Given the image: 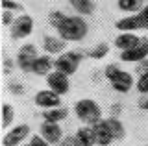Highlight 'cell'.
I'll return each mask as SVG.
<instances>
[{
    "label": "cell",
    "instance_id": "1",
    "mask_svg": "<svg viewBox=\"0 0 148 146\" xmlns=\"http://www.w3.org/2000/svg\"><path fill=\"white\" fill-rule=\"evenodd\" d=\"M56 31L67 43H78V41L85 39L87 31H89V26H87L85 19H82V15H72V17L67 15V19L61 22V26Z\"/></svg>",
    "mask_w": 148,
    "mask_h": 146
},
{
    "label": "cell",
    "instance_id": "2",
    "mask_svg": "<svg viewBox=\"0 0 148 146\" xmlns=\"http://www.w3.org/2000/svg\"><path fill=\"white\" fill-rule=\"evenodd\" d=\"M104 74H106V78H108L109 85L117 91V93H130V91H132V87H133V76L130 74L128 70H122L119 65L111 63V65L106 67Z\"/></svg>",
    "mask_w": 148,
    "mask_h": 146
},
{
    "label": "cell",
    "instance_id": "3",
    "mask_svg": "<svg viewBox=\"0 0 148 146\" xmlns=\"http://www.w3.org/2000/svg\"><path fill=\"white\" fill-rule=\"evenodd\" d=\"M74 113L82 122L89 126H95L102 120V107L98 106V102L92 98H82L74 104Z\"/></svg>",
    "mask_w": 148,
    "mask_h": 146
},
{
    "label": "cell",
    "instance_id": "4",
    "mask_svg": "<svg viewBox=\"0 0 148 146\" xmlns=\"http://www.w3.org/2000/svg\"><path fill=\"white\" fill-rule=\"evenodd\" d=\"M82 61V54L80 52H67V54H59L58 59H54V68L67 76H72L78 70Z\"/></svg>",
    "mask_w": 148,
    "mask_h": 146
},
{
    "label": "cell",
    "instance_id": "5",
    "mask_svg": "<svg viewBox=\"0 0 148 146\" xmlns=\"http://www.w3.org/2000/svg\"><path fill=\"white\" fill-rule=\"evenodd\" d=\"M39 57L37 56V46L35 44H22L17 52V67L21 68L22 72H32V65L34 61Z\"/></svg>",
    "mask_w": 148,
    "mask_h": 146
},
{
    "label": "cell",
    "instance_id": "6",
    "mask_svg": "<svg viewBox=\"0 0 148 146\" xmlns=\"http://www.w3.org/2000/svg\"><path fill=\"white\" fill-rule=\"evenodd\" d=\"M32 31H34V17L28 15V13L18 15L15 22L11 24V37L13 39H24Z\"/></svg>",
    "mask_w": 148,
    "mask_h": 146
},
{
    "label": "cell",
    "instance_id": "7",
    "mask_svg": "<svg viewBox=\"0 0 148 146\" xmlns=\"http://www.w3.org/2000/svg\"><path fill=\"white\" fill-rule=\"evenodd\" d=\"M46 83H48V89H52L54 93L61 94V96L71 91V81H69V76L63 74V72H59V70H56V68L50 72L48 76H46Z\"/></svg>",
    "mask_w": 148,
    "mask_h": 146
},
{
    "label": "cell",
    "instance_id": "8",
    "mask_svg": "<svg viewBox=\"0 0 148 146\" xmlns=\"http://www.w3.org/2000/svg\"><path fill=\"white\" fill-rule=\"evenodd\" d=\"M28 137H30V126L18 124L4 135V146H21Z\"/></svg>",
    "mask_w": 148,
    "mask_h": 146
},
{
    "label": "cell",
    "instance_id": "9",
    "mask_svg": "<svg viewBox=\"0 0 148 146\" xmlns=\"http://www.w3.org/2000/svg\"><path fill=\"white\" fill-rule=\"evenodd\" d=\"M34 102H35V106H39L43 109L59 107L61 106V94L54 93L52 89H43V91H39V93H35Z\"/></svg>",
    "mask_w": 148,
    "mask_h": 146
},
{
    "label": "cell",
    "instance_id": "10",
    "mask_svg": "<svg viewBox=\"0 0 148 146\" xmlns=\"http://www.w3.org/2000/svg\"><path fill=\"white\" fill-rule=\"evenodd\" d=\"M39 133L43 135L50 144H59L63 141V130H61V126H59V122L45 120L43 124L39 126Z\"/></svg>",
    "mask_w": 148,
    "mask_h": 146
},
{
    "label": "cell",
    "instance_id": "11",
    "mask_svg": "<svg viewBox=\"0 0 148 146\" xmlns=\"http://www.w3.org/2000/svg\"><path fill=\"white\" fill-rule=\"evenodd\" d=\"M148 57V41H141L137 46L120 52V59L126 63H141Z\"/></svg>",
    "mask_w": 148,
    "mask_h": 146
},
{
    "label": "cell",
    "instance_id": "12",
    "mask_svg": "<svg viewBox=\"0 0 148 146\" xmlns=\"http://www.w3.org/2000/svg\"><path fill=\"white\" fill-rule=\"evenodd\" d=\"M74 143H76V146H95L96 144L95 126L85 124L83 128H80L76 131V135H74Z\"/></svg>",
    "mask_w": 148,
    "mask_h": 146
},
{
    "label": "cell",
    "instance_id": "13",
    "mask_svg": "<svg viewBox=\"0 0 148 146\" xmlns=\"http://www.w3.org/2000/svg\"><path fill=\"white\" fill-rule=\"evenodd\" d=\"M115 28L120 30V31H135V30H141L143 28L141 15H139V13H132V15H128V17H122L120 20L115 22Z\"/></svg>",
    "mask_w": 148,
    "mask_h": 146
},
{
    "label": "cell",
    "instance_id": "14",
    "mask_svg": "<svg viewBox=\"0 0 148 146\" xmlns=\"http://www.w3.org/2000/svg\"><path fill=\"white\" fill-rule=\"evenodd\" d=\"M95 135H96V146H106V144H111L115 141L111 130L108 128L106 120L102 118L98 124H95Z\"/></svg>",
    "mask_w": 148,
    "mask_h": 146
},
{
    "label": "cell",
    "instance_id": "15",
    "mask_svg": "<svg viewBox=\"0 0 148 146\" xmlns=\"http://www.w3.org/2000/svg\"><path fill=\"white\" fill-rule=\"evenodd\" d=\"M54 68V59L50 56H39L32 65V72L37 76H48Z\"/></svg>",
    "mask_w": 148,
    "mask_h": 146
},
{
    "label": "cell",
    "instance_id": "16",
    "mask_svg": "<svg viewBox=\"0 0 148 146\" xmlns=\"http://www.w3.org/2000/svg\"><path fill=\"white\" fill-rule=\"evenodd\" d=\"M141 41L143 39H139L133 31H124V33H120L119 37L115 39V46H117L120 52H124V50H130V48L137 46Z\"/></svg>",
    "mask_w": 148,
    "mask_h": 146
},
{
    "label": "cell",
    "instance_id": "17",
    "mask_svg": "<svg viewBox=\"0 0 148 146\" xmlns=\"http://www.w3.org/2000/svg\"><path fill=\"white\" fill-rule=\"evenodd\" d=\"M43 48L48 54H61L67 48V41L61 37H43Z\"/></svg>",
    "mask_w": 148,
    "mask_h": 146
},
{
    "label": "cell",
    "instance_id": "18",
    "mask_svg": "<svg viewBox=\"0 0 148 146\" xmlns=\"http://www.w3.org/2000/svg\"><path fill=\"white\" fill-rule=\"evenodd\" d=\"M104 120H106V124H108V128L111 130L115 141H122L124 137H126V128H124V124L117 117H109V118H104Z\"/></svg>",
    "mask_w": 148,
    "mask_h": 146
},
{
    "label": "cell",
    "instance_id": "19",
    "mask_svg": "<svg viewBox=\"0 0 148 146\" xmlns=\"http://www.w3.org/2000/svg\"><path fill=\"white\" fill-rule=\"evenodd\" d=\"M117 6L122 13L132 15V13H139L145 8V0H117Z\"/></svg>",
    "mask_w": 148,
    "mask_h": 146
},
{
    "label": "cell",
    "instance_id": "20",
    "mask_svg": "<svg viewBox=\"0 0 148 146\" xmlns=\"http://www.w3.org/2000/svg\"><path fill=\"white\" fill-rule=\"evenodd\" d=\"M69 117V111L65 107H50V109H45L43 111V118L48 122H61Z\"/></svg>",
    "mask_w": 148,
    "mask_h": 146
},
{
    "label": "cell",
    "instance_id": "21",
    "mask_svg": "<svg viewBox=\"0 0 148 146\" xmlns=\"http://www.w3.org/2000/svg\"><path fill=\"white\" fill-rule=\"evenodd\" d=\"M69 2L80 15H91L95 11V2L92 0H69Z\"/></svg>",
    "mask_w": 148,
    "mask_h": 146
},
{
    "label": "cell",
    "instance_id": "22",
    "mask_svg": "<svg viewBox=\"0 0 148 146\" xmlns=\"http://www.w3.org/2000/svg\"><path fill=\"white\" fill-rule=\"evenodd\" d=\"M108 54H109V44L108 43H98L89 50V57L91 59H104Z\"/></svg>",
    "mask_w": 148,
    "mask_h": 146
},
{
    "label": "cell",
    "instance_id": "23",
    "mask_svg": "<svg viewBox=\"0 0 148 146\" xmlns=\"http://www.w3.org/2000/svg\"><path fill=\"white\" fill-rule=\"evenodd\" d=\"M13 118H15V109H13L11 104L6 102V104L2 106V126H4V128L11 126Z\"/></svg>",
    "mask_w": 148,
    "mask_h": 146
},
{
    "label": "cell",
    "instance_id": "24",
    "mask_svg": "<svg viewBox=\"0 0 148 146\" xmlns=\"http://www.w3.org/2000/svg\"><path fill=\"white\" fill-rule=\"evenodd\" d=\"M65 19H67V15H65L63 11H52V13L48 15V24L52 26V28L58 30L59 26H61V22H63Z\"/></svg>",
    "mask_w": 148,
    "mask_h": 146
},
{
    "label": "cell",
    "instance_id": "25",
    "mask_svg": "<svg viewBox=\"0 0 148 146\" xmlns=\"http://www.w3.org/2000/svg\"><path fill=\"white\" fill-rule=\"evenodd\" d=\"M135 89L141 94H148V74H139V78L135 81Z\"/></svg>",
    "mask_w": 148,
    "mask_h": 146
},
{
    "label": "cell",
    "instance_id": "26",
    "mask_svg": "<svg viewBox=\"0 0 148 146\" xmlns=\"http://www.w3.org/2000/svg\"><path fill=\"white\" fill-rule=\"evenodd\" d=\"M30 144H32V146H52L41 133H39V135H32V137H30Z\"/></svg>",
    "mask_w": 148,
    "mask_h": 146
},
{
    "label": "cell",
    "instance_id": "27",
    "mask_svg": "<svg viewBox=\"0 0 148 146\" xmlns=\"http://www.w3.org/2000/svg\"><path fill=\"white\" fill-rule=\"evenodd\" d=\"M15 11H9V10H4V13H2V24L4 26H11L13 22H15Z\"/></svg>",
    "mask_w": 148,
    "mask_h": 146
},
{
    "label": "cell",
    "instance_id": "28",
    "mask_svg": "<svg viewBox=\"0 0 148 146\" xmlns=\"http://www.w3.org/2000/svg\"><path fill=\"white\" fill-rule=\"evenodd\" d=\"M2 10H9V11H21L22 6L18 2H11V0H2Z\"/></svg>",
    "mask_w": 148,
    "mask_h": 146
},
{
    "label": "cell",
    "instance_id": "29",
    "mask_svg": "<svg viewBox=\"0 0 148 146\" xmlns=\"http://www.w3.org/2000/svg\"><path fill=\"white\" fill-rule=\"evenodd\" d=\"M139 15H141V20H143V28L148 30V4H145V8L139 11Z\"/></svg>",
    "mask_w": 148,
    "mask_h": 146
},
{
    "label": "cell",
    "instance_id": "30",
    "mask_svg": "<svg viewBox=\"0 0 148 146\" xmlns=\"http://www.w3.org/2000/svg\"><path fill=\"white\" fill-rule=\"evenodd\" d=\"M137 72H139V74H148V57L145 59V61H141V63H139Z\"/></svg>",
    "mask_w": 148,
    "mask_h": 146
},
{
    "label": "cell",
    "instance_id": "31",
    "mask_svg": "<svg viewBox=\"0 0 148 146\" xmlns=\"http://www.w3.org/2000/svg\"><path fill=\"white\" fill-rule=\"evenodd\" d=\"M139 109L148 111V94H143L141 96V100H139Z\"/></svg>",
    "mask_w": 148,
    "mask_h": 146
},
{
    "label": "cell",
    "instance_id": "32",
    "mask_svg": "<svg viewBox=\"0 0 148 146\" xmlns=\"http://www.w3.org/2000/svg\"><path fill=\"white\" fill-rule=\"evenodd\" d=\"M59 146H76V143H74V137H69V139H65L59 143Z\"/></svg>",
    "mask_w": 148,
    "mask_h": 146
},
{
    "label": "cell",
    "instance_id": "33",
    "mask_svg": "<svg viewBox=\"0 0 148 146\" xmlns=\"http://www.w3.org/2000/svg\"><path fill=\"white\" fill-rule=\"evenodd\" d=\"M11 91H13V94H22V87L18 83H13L11 85Z\"/></svg>",
    "mask_w": 148,
    "mask_h": 146
},
{
    "label": "cell",
    "instance_id": "34",
    "mask_svg": "<svg viewBox=\"0 0 148 146\" xmlns=\"http://www.w3.org/2000/svg\"><path fill=\"white\" fill-rule=\"evenodd\" d=\"M4 67H6V72H8L9 68H11V61H9V59H6V65H4Z\"/></svg>",
    "mask_w": 148,
    "mask_h": 146
},
{
    "label": "cell",
    "instance_id": "35",
    "mask_svg": "<svg viewBox=\"0 0 148 146\" xmlns=\"http://www.w3.org/2000/svg\"><path fill=\"white\" fill-rule=\"evenodd\" d=\"M22 146H32V144H22Z\"/></svg>",
    "mask_w": 148,
    "mask_h": 146
},
{
    "label": "cell",
    "instance_id": "36",
    "mask_svg": "<svg viewBox=\"0 0 148 146\" xmlns=\"http://www.w3.org/2000/svg\"><path fill=\"white\" fill-rule=\"evenodd\" d=\"M106 146H111V144H106Z\"/></svg>",
    "mask_w": 148,
    "mask_h": 146
},
{
    "label": "cell",
    "instance_id": "37",
    "mask_svg": "<svg viewBox=\"0 0 148 146\" xmlns=\"http://www.w3.org/2000/svg\"><path fill=\"white\" fill-rule=\"evenodd\" d=\"M146 146H148V144H146Z\"/></svg>",
    "mask_w": 148,
    "mask_h": 146
}]
</instances>
